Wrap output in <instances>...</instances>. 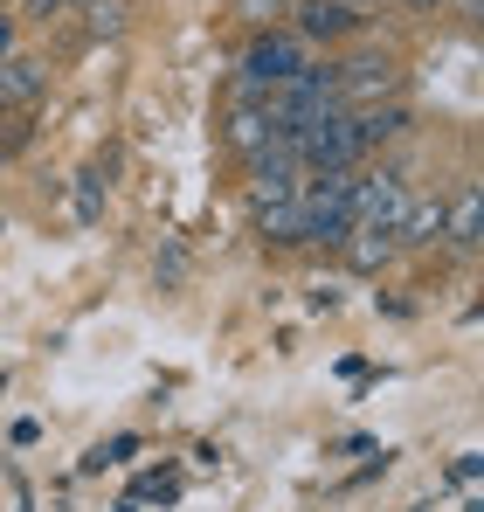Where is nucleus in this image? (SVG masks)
<instances>
[{"label": "nucleus", "mask_w": 484, "mask_h": 512, "mask_svg": "<svg viewBox=\"0 0 484 512\" xmlns=\"http://www.w3.org/2000/svg\"><path fill=\"white\" fill-rule=\"evenodd\" d=\"M256 229H263L270 243H305V208H298V194H291V201H256Z\"/></svg>", "instance_id": "nucleus-6"}, {"label": "nucleus", "mask_w": 484, "mask_h": 512, "mask_svg": "<svg viewBox=\"0 0 484 512\" xmlns=\"http://www.w3.org/2000/svg\"><path fill=\"white\" fill-rule=\"evenodd\" d=\"M346 7H353V14H360V0H346Z\"/></svg>", "instance_id": "nucleus-12"}, {"label": "nucleus", "mask_w": 484, "mask_h": 512, "mask_svg": "<svg viewBox=\"0 0 484 512\" xmlns=\"http://www.w3.org/2000/svg\"><path fill=\"white\" fill-rule=\"evenodd\" d=\"M395 90V63L388 56H353L332 70V104H353V111H374V97Z\"/></svg>", "instance_id": "nucleus-2"}, {"label": "nucleus", "mask_w": 484, "mask_h": 512, "mask_svg": "<svg viewBox=\"0 0 484 512\" xmlns=\"http://www.w3.org/2000/svg\"><path fill=\"white\" fill-rule=\"evenodd\" d=\"M367 14H353L346 0H305V14H298V35H312V42H339V35H353Z\"/></svg>", "instance_id": "nucleus-4"}, {"label": "nucleus", "mask_w": 484, "mask_h": 512, "mask_svg": "<svg viewBox=\"0 0 484 512\" xmlns=\"http://www.w3.org/2000/svg\"><path fill=\"white\" fill-rule=\"evenodd\" d=\"M339 243H346V263H353V270H381V263L395 256V236H388V229H360V222H353Z\"/></svg>", "instance_id": "nucleus-7"}, {"label": "nucleus", "mask_w": 484, "mask_h": 512, "mask_svg": "<svg viewBox=\"0 0 484 512\" xmlns=\"http://www.w3.org/2000/svg\"><path fill=\"white\" fill-rule=\"evenodd\" d=\"M408 187L395 167H381V173H360L353 187H346V215L360 222V229H388L395 236V222H402V208H408Z\"/></svg>", "instance_id": "nucleus-1"}, {"label": "nucleus", "mask_w": 484, "mask_h": 512, "mask_svg": "<svg viewBox=\"0 0 484 512\" xmlns=\"http://www.w3.org/2000/svg\"><path fill=\"white\" fill-rule=\"evenodd\" d=\"M229 146L256 160L263 146H277V132H270V118H263V111H249V104H242V111H229Z\"/></svg>", "instance_id": "nucleus-8"}, {"label": "nucleus", "mask_w": 484, "mask_h": 512, "mask_svg": "<svg viewBox=\"0 0 484 512\" xmlns=\"http://www.w3.org/2000/svg\"><path fill=\"white\" fill-rule=\"evenodd\" d=\"M408 7H450V0H408Z\"/></svg>", "instance_id": "nucleus-11"}, {"label": "nucleus", "mask_w": 484, "mask_h": 512, "mask_svg": "<svg viewBox=\"0 0 484 512\" xmlns=\"http://www.w3.org/2000/svg\"><path fill=\"white\" fill-rule=\"evenodd\" d=\"M249 70H256V77H270V84H284V77H298L305 63H298V49H291V42H263V49L249 56Z\"/></svg>", "instance_id": "nucleus-9"}, {"label": "nucleus", "mask_w": 484, "mask_h": 512, "mask_svg": "<svg viewBox=\"0 0 484 512\" xmlns=\"http://www.w3.org/2000/svg\"><path fill=\"white\" fill-rule=\"evenodd\" d=\"M42 84H49V77H42V63H35V56H21V49H14V56H0V104H35Z\"/></svg>", "instance_id": "nucleus-5"}, {"label": "nucleus", "mask_w": 484, "mask_h": 512, "mask_svg": "<svg viewBox=\"0 0 484 512\" xmlns=\"http://www.w3.org/2000/svg\"><path fill=\"white\" fill-rule=\"evenodd\" d=\"M484 236V194L478 187H457V194H443V243L457 256H471Z\"/></svg>", "instance_id": "nucleus-3"}, {"label": "nucleus", "mask_w": 484, "mask_h": 512, "mask_svg": "<svg viewBox=\"0 0 484 512\" xmlns=\"http://www.w3.org/2000/svg\"><path fill=\"white\" fill-rule=\"evenodd\" d=\"M97 7H111V0H63V14H83V21H90Z\"/></svg>", "instance_id": "nucleus-10"}]
</instances>
